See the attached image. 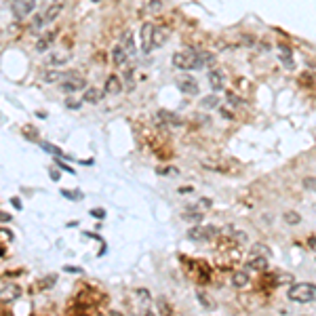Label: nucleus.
I'll return each mask as SVG.
<instances>
[{
	"instance_id": "nucleus-34",
	"label": "nucleus",
	"mask_w": 316,
	"mask_h": 316,
	"mask_svg": "<svg viewBox=\"0 0 316 316\" xmlns=\"http://www.w3.org/2000/svg\"><path fill=\"white\" fill-rule=\"evenodd\" d=\"M124 80H127V87H129V89H133V87H135V80H133V70H131V68H129L127 72H124Z\"/></svg>"
},
{
	"instance_id": "nucleus-10",
	"label": "nucleus",
	"mask_w": 316,
	"mask_h": 316,
	"mask_svg": "<svg viewBox=\"0 0 316 316\" xmlns=\"http://www.w3.org/2000/svg\"><path fill=\"white\" fill-rule=\"evenodd\" d=\"M244 268L251 272H266L268 270V257L266 255H255L251 253V257L247 260V264H244Z\"/></svg>"
},
{
	"instance_id": "nucleus-37",
	"label": "nucleus",
	"mask_w": 316,
	"mask_h": 316,
	"mask_svg": "<svg viewBox=\"0 0 316 316\" xmlns=\"http://www.w3.org/2000/svg\"><path fill=\"white\" fill-rule=\"evenodd\" d=\"M303 188L314 192V177H306V179H303Z\"/></svg>"
},
{
	"instance_id": "nucleus-19",
	"label": "nucleus",
	"mask_w": 316,
	"mask_h": 316,
	"mask_svg": "<svg viewBox=\"0 0 316 316\" xmlns=\"http://www.w3.org/2000/svg\"><path fill=\"white\" fill-rule=\"evenodd\" d=\"M112 61H114V66H118V68L127 66L129 55L124 53V49H122L120 44H116V46H114V51H112Z\"/></svg>"
},
{
	"instance_id": "nucleus-47",
	"label": "nucleus",
	"mask_w": 316,
	"mask_h": 316,
	"mask_svg": "<svg viewBox=\"0 0 316 316\" xmlns=\"http://www.w3.org/2000/svg\"><path fill=\"white\" fill-rule=\"evenodd\" d=\"M51 177L57 181V179H59V173H57V171H51Z\"/></svg>"
},
{
	"instance_id": "nucleus-20",
	"label": "nucleus",
	"mask_w": 316,
	"mask_h": 316,
	"mask_svg": "<svg viewBox=\"0 0 316 316\" xmlns=\"http://www.w3.org/2000/svg\"><path fill=\"white\" fill-rule=\"evenodd\" d=\"M232 285L236 289H242L249 285V270H240V272H234L232 274Z\"/></svg>"
},
{
	"instance_id": "nucleus-11",
	"label": "nucleus",
	"mask_w": 316,
	"mask_h": 316,
	"mask_svg": "<svg viewBox=\"0 0 316 316\" xmlns=\"http://www.w3.org/2000/svg\"><path fill=\"white\" fill-rule=\"evenodd\" d=\"M156 122L158 124H165V127H181L183 120L179 118L175 112H169V110H160L156 114Z\"/></svg>"
},
{
	"instance_id": "nucleus-13",
	"label": "nucleus",
	"mask_w": 316,
	"mask_h": 316,
	"mask_svg": "<svg viewBox=\"0 0 316 316\" xmlns=\"http://www.w3.org/2000/svg\"><path fill=\"white\" fill-rule=\"evenodd\" d=\"M207 78H209V85H211V89H213V91H221V89H224V85H226V74L221 72V70H209Z\"/></svg>"
},
{
	"instance_id": "nucleus-4",
	"label": "nucleus",
	"mask_w": 316,
	"mask_h": 316,
	"mask_svg": "<svg viewBox=\"0 0 316 316\" xmlns=\"http://www.w3.org/2000/svg\"><path fill=\"white\" fill-rule=\"evenodd\" d=\"M34 9H36V0H13V3H11V11H13V17L17 21H23L26 17H30Z\"/></svg>"
},
{
	"instance_id": "nucleus-38",
	"label": "nucleus",
	"mask_w": 316,
	"mask_h": 316,
	"mask_svg": "<svg viewBox=\"0 0 316 316\" xmlns=\"http://www.w3.org/2000/svg\"><path fill=\"white\" fill-rule=\"evenodd\" d=\"M91 215H93V217H97V219H103V217H105V211H103V209H93V211H91Z\"/></svg>"
},
{
	"instance_id": "nucleus-42",
	"label": "nucleus",
	"mask_w": 316,
	"mask_h": 316,
	"mask_svg": "<svg viewBox=\"0 0 316 316\" xmlns=\"http://www.w3.org/2000/svg\"><path fill=\"white\" fill-rule=\"evenodd\" d=\"M57 165H59V167H61L64 171H68V173H74V171H72V167H68V165H64V162H59V160H57Z\"/></svg>"
},
{
	"instance_id": "nucleus-16",
	"label": "nucleus",
	"mask_w": 316,
	"mask_h": 316,
	"mask_svg": "<svg viewBox=\"0 0 316 316\" xmlns=\"http://www.w3.org/2000/svg\"><path fill=\"white\" fill-rule=\"evenodd\" d=\"M103 89H97V87H89L85 89V95H83V103H99L103 99Z\"/></svg>"
},
{
	"instance_id": "nucleus-21",
	"label": "nucleus",
	"mask_w": 316,
	"mask_h": 316,
	"mask_svg": "<svg viewBox=\"0 0 316 316\" xmlns=\"http://www.w3.org/2000/svg\"><path fill=\"white\" fill-rule=\"evenodd\" d=\"M181 217H183L185 221H196V224H198V221H203L205 213H203L201 209H196V207H190V209H185V211H183V213H181Z\"/></svg>"
},
{
	"instance_id": "nucleus-31",
	"label": "nucleus",
	"mask_w": 316,
	"mask_h": 316,
	"mask_svg": "<svg viewBox=\"0 0 316 316\" xmlns=\"http://www.w3.org/2000/svg\"><path fill=\"white\" fill-rule=\"evenodd\" d=\"M61 194L68 198V201H83V192H70V190H61Z\"/></svg>"
},
{
	"instance_id": "nucleus-22",
	"label": "nucleus",
	"mask_w": 316,
	"mask_h": 316,
	"mask_svg": "<svg viewBox=\"0 0 316 316\" xmlns=\"http://www.w3.org/2000/svg\"><path fill=\"white\" fill-rule=\"evenodd\" d=\"M198 57H201L203 68H213V66L217 64L215 53H211V51H198Z\"/></svg>"
},
{
	"instance_id": "nucleus-17",
	"label": "nucleus",
	"mask_w": 316,
	"mask_h": 316,
	"mask_svg": "<svg viewBox=\"0 0 316 316\" xmlns=\"http://www.w3.org/2000/svg\"><path fill=\"white\" fill-rule=\"evenodd\" d=\"M53 42H55V34L53 32H49V34H42V36H38V40H36V49L38 53H44V51H49L51 46H53Z\"/></svg>"
},
{
	"instance_id": "nucleus-30",
	"label": "nucleus",
	"mask_w": 316,
	"mask_h": 316,
	"mask_svg": "<svg viewBox=\"0 0 316 316\" xmlns=\"http://www.w3.org/2000/svg\"><path fill=\"white\" fill-rule=\"evenodd\" d=\"M219 103V99L215 97V95H209V97H205L203 101H201V105L203 108H207V110H211V108H215V105Z\"/></svg>"
},
{
	"instance_id": "nucleus-8",
	"label": "nucleus",
	"mask_w": 316,
	"mask_h": 316,
	"mask_svg": "<svg viewBox=\"0 0 316 316\" xmlns=\"http://www.w3.org/2000/svg\"><path fill=\"white\" fill-rule=\"evenodd\" d=\"M21 287L15 285V283H11V285H5L3 289H0V303H13L21 297Z\"/></svg>"
},
{
	"instance_id": "nucleus-9",
	"label": "nucleus",
	"mask_w": 316,
	"mask_h": 316,
	"mask_svg": "<svg viewBox=\"0 0 316 316\" xmlns=\"http://www.w3.org/2000/svg\"><path fill=\"white\" fill-rule=\"evenodd\" d=\"M152 34H154V23H144L142 32H139V40H142V51L146 55L154 51V44H152Z\"/></svg>"
},
{
	"instance_id": "nucleus-48",
	"label": "nucleus",
	"mask_w": 316,
	"mask_h": 316,
	"mask_svg": "<svg viewBox=\"0 0 316 316\" xmlns=\"http://www.w3.org/2000/svg\"><path fill=\"white\" fill-rule=\"evenodd\" d=\"M13 207H15V209H21V203L17 201V198H13Z\"/></svg>"
},
{
	"instance_id": "nucleus-26",
	"label": "nucleus",
	"mask_w": 316,
	"mask_h": 316,
	"mask_svg": "<svg viewBox=\"0 0 316 316\" xmlns=\"http://www.w3.org/2000/svg\"><path fill=\"white\" fill-rule=\"evenodd\" d=\"M68 74H61V72H53V70H51V72H46L44 74V83H59V80H64Z\"/></svg>"
},
{
	"instance_id": "nucleus-29",
	"label": "nucleus",
	"mask_w": 316,
	"mask_h": 316,
	"mask_svg": "<svg viewBox=\"0 0 316 316\" xmlns=\"http://www.w3.org/2000/svg\"><path fill=\"white\" fill-rule=\"evenodd\" d=\"M21 133L26 135L28 139H34V142H38V131H36L34 127H30V124H28V127H23V129H21Z\"/></svg>"
},
{
	"instance_id": "nucleus-18",
	"label": "nucleus",
	"mask_w": 316,
	"mask_h": 316,
	"mask_svg": "<svg viewBox=\"0 0 316 316\" xmlns=\"http://www.w3.org/2000/svg\"><path fill=\"white\" fill-rule=\"evenodd\" d=\"M120 46L124 49V53H127L129 57H135L137 46H135V36H133V32H127V34H124V38L120 40Z\"/></svg>"
},
{
	"instance_id": "nucleus-27",
	"label": "nucleus",
	"mask_w": 316,
	"mask_h": 316,
	"mask_svg": "<svg viewBox=\"0 0 316 316\" xmlns=\"http://www.w3.org/2000/svg\"><path fill=\"white\" fill-rule=\"evenodd\" d=\"M42 28H44V19L40 17V15H36L32 19V26H30V30L34 32V34H38V32H42Z\"/></svg>"
},
{
	"instance_id": "nucleus-44",
	"label": "nucleus",
	"mask_w": 316,
	"mask_h": 316,
	"mask_svg": "<svg viewBox=\"0 0 316 316\" xmlns=\"http://www.w3.org/2000/svg\"><path fill=\"white\" fill-rule=\"evenodd\" d=\"M66 272H80V268H72V266H66Z\"/></svg>"
},
{
	"instance_id": "nucleus-41",
	"label": "nucleus",
	"mask_w": 316,
	"mask_h": 316,
	"mask_svg": "<svg viewBox=\"0 0 316 316\" xmlns=\"http://www.w3.org/2000/svg\"><path fill=\"white\" fill-rule=\"evenodd\" d=\"M226 97H228V101H230V103H234V105H240V99H238L236 95H234V93H228Z\"/></svg>"
},
{
	"instance_id": "nucleus-35",
	"label": "nucleus",
	"mask_w": 316,
	"mask_h": 316,
	"mask_svg": "<svg viewBox=\"0 0 316 316\" xmlns=\"http://www.w3.org/2000/svg\"><path fill=\"white\" fill-rule=\"evenodd\" d=\"M80 105H83V101H78V99H66V108L68 110H78Z\"/></svg>"
},
{
	"instance_id": "nucleus-3",
	"label": "nucleus",
	"mask_w": 316,
	"mask_h": 316,
	"mask_svg": "<svg viewBox=\"0 0 316 316\" xmlns=\"http://www.w3.org/2000/svg\"><path fill=\"white\" fill-rule=\"evenodd\" d=\"M175 87H177L183 95H198L201 93V85H198V80L190 74H181L175 78Z\"/></svg>"
},
{
	"instance_id": "nucleus-15",
	"label": "nucleus",
	"mask_w": 316,
	"mask_h": 316,
	"mask_svg": "<svg viewBox=\"0 0 316 316\" xmlns=\"http://www.w3.org/2000/svg\"><path fill=\"white\" fill-rule=\"evenodd\" d=\"M120 91H122V80H120L118 76L112 74V76L105 78V87H103L105 95H118Z\"/></svg>"
},
{
	"instance_id": "nucleus-23",
	"label": "nucleus",
	"mask_w": 316,
	"mask_h": 316,
	"mask_svg": "<svg viewBox=\"0 0 316 316\" xmlns=\"http://www.w3.org/2000/svg\"><path fill=\"white\" fill-rule=\"evenodd\" d=\"M196 297H198V303H201L203 308H207V310H213L215 308V301H211L205 291H196Z\"/></svg>"
},
{
	"instance_id": "nucleus-14",
	"label": "nucleus",
	"mask_w": 316,
	"mask_h": 316,
	"mask_svg": "<svg viewBox=\"0 0 316 316\" xmlns=\"http://www.w3.org/2000/svg\"><path fill=\"white\" fill-rule=\"evenodd\" d=\"M171 36V30L165 28V26H154V34H152V44H154V49L162 46Z\"/></svg>"
},
{
	"instance_id": "nucleus-28",
	"label": "nucleus",
	"mask_w": 316,
	"mask_h": 316,
	"mask_svg": "<svg viewBox=\"0 0 316 316\" xmlns=\"http://www.w3.org/2000/svg\"><path fill=\"white\" fill-rule=\"evenodd\" d=\"M146 11H148V13H160V11H162V0H150Z\"/></svg>"
},
{
	"instance_id": "nucleus-32",
	"label": "nucleus",
	"mask_w": 316,
	"mask_h": 316,
	"mask_svg": "<svg viewBox=\"0 0 316 316\" xmlns=\"http://www.w3.org/2000/svg\"><path fill=\"white\" fill-rule=\"evenodd\" d=\"M251 253H255V255H266V257H270V251L266 249V244H253V249H251Z\"/></svg>"
},
{
	"instance_id": "nucleus-39",
	"label": "nucleus",
	"mask_w": 316,
	"mask_h": 316,
	"mask_svg": "<svg viewBox=\"0 0 316 316\" xmlns=\"http://www.w3.org/2000/svg\"><path fill=\"white\" fill-rule=\"evenodd\" d=\"M211 207V201H209V198H203V201H198V205H196V209H209Z\"/></svg>"
},
{
	"instance_id": "nucleus-25",
	"label": "nucleus",
	"mask_w": 316,
	"mask_h": 316,
	"mask_svg": "<svg viewBox=\"0 0 316 316\" xmlns=\"http://www.w3.org/2000/svg\"><path fill=\"white\" fill-rule=\"evenodd\" d=\"M46 64H49L51 68H55V66H64V64H68V55H51L49 59H46Z\"/></svg>"
},
{
	"instance_id": "nucleus-7",
	"label": "nucleus",
	"mask_w": 316,
	"mask_h": 316,
	"mask_svg": "<svg viewBox=\"0 0 316 316\" xmlns=\"http://www.w3.org/2000/svg\"><path fill=\"white\" fill-rule=\"evenodd\" d=\"M59 89H61L64 93H76V91H85V89H87V83H85V78L68 74V76L61 80V83H59Z\"/></svg>"
},
{
	"instance_id": "nucleus-33",
	"label": "nucleus",
	"mask_w": 316,
	"mask_h": 316,
	"mask_svg": "<svg viewBox=\"0 0 316 316\" xmlns=\"http://www.w3.org/2000/svg\"><path fill=\"white\" fill-rule=\"evenodd\" d=\"M135 295H137L139 299H142V301H146V303L152 299V295H150V291H148V289H137V291H135Z\"/></svg>"
},
{
	"instance_id": "nucleus-43",
	"label": "nucleus",
	"mask_w": 316,
	"mask_h": 316,
	"mask_svg": "<svg viewBox=\"0 0 316 316\" xmlns=\"http://www.w3.org/2000/svg\"><path fill=\"white\" fill-rule=\"evenodd\" d=\"M219 114H221V116H226V118H234V116L230 114V110H224V108L219 110Z\"/></svg>"
},
{
	"instance_id": "nucleus-12",
	"label": "nucleus",
	"mask_w": 316,
	"mask_h": 316,
	"mask_svg": "<svg viewBox=\"0 0 316 316\" xmlns=\"http://www.w3.org/2000/svg\"><path fill=\"white\" fill-rule=\"evenodd\" d=\"M276 55H278L280 64H283V68H287V70H293V68H295L293 53H291V49H289L287 44H278V46H276Z\"/></svg>"
},
{
	"instance_id": "nucleus-46",
	"label": "nucleus",
	"mask_w": 316,
	"mask_h": 316,
	"mask_svg": "<svg viewBox=\"0 0 316 316\" xmlns=\"http://www.w3.org/2000/svg\"><path fill=\"white\" fill-rule=\"evenodd\" d=\"M188 192H192V185L190 188H179V194H188Z\"/></svg>"
},
{
	"instance_id": "nucleus-5",
	"label": "nucleus",
	"mask_w": 316,
	"mask_h": 316,
	"mask_svg": "<svg viewBox=\"0 0 316 316\" xmlns=\"http://www.w3.org/2000/svg\"><path fill=\"white\" fill-rule=\"evenodd\" d=\"M217 228L215 226H194L188 230V238L194 240V242H207L213 236H217Z\"/></svg>"
},
{
	"instance_id": "nucleus-1",
	"label": "nucleus",
	"mask_w": 316,
	"mask_h": 316,
	"mask_svg": "<svg viewBox=\"0 0 316 316\" xmlns=\"http://www.w3.org/2000/svg\"><path fill=\"white\" fill-rule=\"evenodd\" d=\"M287 297L295 303H312L316 297V287H314V283H299V285L291 283Z\"/></svg>"
},
{
	"instance_id": "nucleus-36",
	"label": "nucleus",
	"mask_w": 316,
	"mask_h": 316,
	"mask_svg": "<svg viewBox=\"0 0 316 316\" xmlns=\"http://www.w3.org/2000/svg\"><path fill=\"white\" fill-rule=\"evenodd\" d=\"M57 283V276H46L44 278V283L40 285V289H44V287H51V285H55Z\"/></svg>"
},
{
	"instance_id": "nucleus-49",
	"label": "nucleus",
	"mask_w": 316,
	"mask_h": 316,
	"mask_svg": "<svg viewBox=\"0 0 316 316\" xmlns=\"http://www.w3.org/2000/svg\"><path fill=\"white\" fill-rule=\"evenodd\" d=\"M95 3H97V0H95Z\"/></svg>"
},
{
	"instance_id": "nucleus-45",
	"label": "nucleus",
	"mask_w": 316,
	"mask_h": 316,
	"mask_svg": "<svg viewBox=\"0 0 316 316\" xmlns=\"http://www.w3.org/2000/svg\"><path fill=\"white\" fill-rule=\"evenodd\" d=\"M0 221H11V215L9 213H0Z\"/></svg>"
},
{
	"instance_id": "nucleus-6",
	"label": "nucleus",
	"mask_w": 316,
	"mask_h": 316,
	"mask_svg": "<svg viewBox=\"0 0 316 316\" xmlns=\"http://www.w3.org/2000/svg\"><path fill=\"white\" fill-rule=\"evenodd\" d=\"M61 11H64V0H49L44 5V9L40 11V17L44 19V23H53L61 15Z\"/></svg>"
},
{
	"instance_id": "nucleus-2",
	"label": "nucleus",
	"mask_w": 316,
	"mask_h": 316,
	"mask_svg": "<svg viewBox=\"0 0 316 316\" xmlns=\"http://www.w3.org/2000/svg\"><path fill=\"white\" fill-rule=\"evenodd\" d=\"M173 66L177 70H183V72H190V70H201V57H198V51H179L173 55Z\"/></svg>"
},
{
	"instance_id": "nucleus-40",
	"label": "nucleus",
	"mask_w": 316,
	"mask_h": 316,
	"mask_svg": "<svg viewBox=\"0 0 316 316\" xmlns=\"http://www.w3.org/2000/svg\"><path fill=\"white\" fill-rule=\"evenodd\" d=\"M160 175H177V169H173V167H167V169H158Z\"/></svg>"
},
{
	"instance_id": "nucleus-24",
	"label": "nucleus",
	"mask_w": 316,
	"mask_h": 316,
	"mask_svg": "<svg viewBox=\"0 0 316 316\" xmlns=\"http://www.w3.org/2000/svg\"><path fill=\"white\" fill-rule=\"evenodd\" d=\"M283 219H285V224H289V226H297V224H301V215L295 213V211H287V213L283 215Z\"/></svg>"
}]
</instances>
